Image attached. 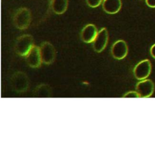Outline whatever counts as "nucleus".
Returning <instances> with one entry per match:
<instances>
[{
	"label": "nucleus",
	"mask_w": 155,
	"mask_h": 155,
	"mask_svg": "<svg viewBox=\"0 0 155 155\" xmlns=\"http://www.w3.org/2000/svg\"><path fill=\"white\" fill-rule=\"evenodd\" d=\"M33 45L32 36L28 34L23 35L17 38L15 44V50L18 54L25 56Z\"/></svg>",
	"instance_id": "obj_1"
},
{
	"label": "nucleus",
	"mask_w": 155,
	"mask_h": 155,
	"mask_svg": "<svg viewBox=\"0 0 155 155\" xmlns=\"http://www.w3.org/2000/svg\"><path fill=\"white\" fill-rule=\"evenodd\" d=\"M31 19L30 10L26 7H22L16 12L13 17V24L17 28L24 30L29 26Z\"/></svg>",
	"instance_id": "obj_2"
},
{
	"label": "nucleus",
	"mask_w": 155,
	"mask_h": 155,
	"mask_svg": "<svg viewBox=\"0 0 155 155\" xmlns=\"http://www.w3.org/2000/svg\"><path fill=\"white\" fill-rule=\"evenodd\" d=\"M10 84L12 89L17 93H23L29 87V79L27 74L22 71H17L12 76Z\"/></svg>",
	"instance_id": "obj_3"
},
{
	"label": "nucleus",
	"mask_w": 155,
	"mask_h": 155,
	"mask_svg": "<svg viewBox=\"0 0 155 155\" xmlns=\"http://www.w3.org/2000/svg\"><path fill=\"white\" fill-rule=\"evenodd\" d=\"M42 61L44 64H52L56 57V50L54 46L48 42H44L40 47Z\"/></svg>",
	"instance_id": "obj_4"
},
{
	"label": "nucleus",
	"mask_w": 155,
	"mask_h": 155,
	"mask_svg": "<svg viewBox=\"0 0 155 155\" xmlns=\"http://www.w3.org/2000/svg\"><path fill=\"white\" fill-rule=\"evenodd\" d=\"M151 71V64L148 59L139 62L133 70L134 77L138 80H143L148 77Z\"/></svg>",
	"instance_id": "obj_5"
},
{
	"label": "nucleus",
	"mask_w": 155,
	"mask_h": 155,
	"mask_svg": "<svg viewBox=\"0 0 155 155\" xmlns=\"http://www.w3.org/2000/svg\"><path fill=\"white\" fill-rule=\"evenodd\" d=\"M154 90V85L150 79H143L139 82L136 86V90L139 94L140 97H150Z\"/></svg>",
	"instance_id": "obj_6"
},
{
	"label": "nucleus",
	"mask_w": 155,
	"mask_h": 155,
	"mask_svg": "<svg viewBox=\"0 0 155 155\" xmlns=\"http://www.w3.org/2000/svg\"><path fill=\"white\" fill-rule=\"evenodd\" d=\"M27 64L32 68H38L41 66L42 61L40 47L33 45L28 53L25 56Z\"/></svg>",
	"instance_id": "obj_7"
},
{
	"label": "nucleus",
	"mask_w": 155,
	"mask_h": 155,
	"mask_svg": "<svg viewBox=\"0 0 155 155\" xmlns=\"http://www.w3.org/2000/svg\"><path fill=\"white\" fill-rule=\"evenodd\" d=\"M108 41V33L105 28L101 29L93 41V47L94 50L98 53L103 51L106 47Z\"/></svg>",
	"instance_id": "obj_8"
},
{
	"label": "nucleus",
	"mask_w": 155,
	"mask_h": 155,
	"mask_svg": "<svg viewBox=\"0 0 155 155\" xmlns=\"http://www.w3.org/2000/svg\"><path fill=\"white\" fill-rule=\"evenodd\" d=\"M128 46L124 40H118L112 45L111 52L114 59L120 60L124 59L128 53Z\"/></svg>",
	"instance_id": "obj_9"
},
{
	"label": "nucleus",
	"mask_w": 155,
	"mask_h": 155,
	"mask_svg": "<svg viewBox=\"0 0 155 155\" xmlns=\"http://www.w3.org/2000/svg\"><path fill=\"white\" fill-rule=\"evenodd\" d=\"M97 30L93 24H88L85 25L81 31V39L86 43H91L94 41L97 35Z\"/></svg>",
	"instance_id": "obj_10"
},
{
	"label": "nucleus",
	"mask_w": 155,
	"mask_h": 155,
	"mask_svg": "<svg viewBox=\"0 0 155 155\" xmlns=\"http://www.w3.org/2000/svg\"><path fill=\"white\" fill-rule=\"evenodd\" d=\"M122 7L120 0H104L102 8L108 14H115L117 13Z\"/></svg>",
	"instance_id": "obj_11"
},
{
	"label": "nucleus",
	"mask_w": 155,
	"mask_h": 155,
	"mask_svg": "<svg viewBox=\"0 0 155 155\" xmlns=\"http://www.w3.org/2000/svg\"><path fill=\"white\" fill-rule=\"evenodd\" d=\"M68 0H52L51 7L53 12L56 14L64 13L67 8Z\"/></svg>",
	"instance_id": "obj_12"
},
{
	"label": "nucleus",
	"mask_w": 155,
	"mask_h": 155,
	"mask_svg": "<svg viewBox=\"0 0 155 155\" xmlns=\"http://www.w3.org/2000/svg\"><path fill=\"white\" fill-rule=\"evenodd\" d=\"M51 88L47 84L38 85L33 91L34 96L37 97H49L51 96Z\"/></svg>",
	"instance_id": "obj_13"
},
{
	"label": "nucleus",
	"mask_w": 155,
	"mask_h": 155,
	"mask_svg": "<svg viewBox=\"0 0 155 155\" xmlns=\"http://www.w3.org/2000/svg\"><path fill=\"white\" fill-rule=\"evenodd\" d=\"M102 2V0H87V4L92 7L95 8L98 7Z\"/></svg>",
	"instance_id": "obj_14"
},
{
	"label": "nucleus",
	"mask_w": 155,
	"mask_h": 155,
	"mask_svg": "<svg viewBox=\"0 0 155 155\" xmlns=\"http://www.w3.org/2000/svg\"><path fill=\"white\" fill-rule=\"evenodd\" d=\"M123 97H133V98H137L140 97L139 94L137 93V91H128L127 93H125L124 96Z\"/></svg>",
	"instance_id": "obj_15"
},
{
	"label": "nucleus",
	"mask_w": 155,
	"mask_h": 155,
	"mask_svg": "<svg viewBox=\"0 0 155 155\" xmlns=\"http://www.w3.org/2000/svg\"><path fill=\"white\" fill-rule=\"evenodd\" d=\"M147 5L151 8H155V0H145Z\"/></svg>",
	"instance_id": "obj_16"
},
{
	"label": "nucleus",
	"mask_w": 155,
	"mask_h": 155,
	"mask_svg": "<svg viewBox=\"0 0 155 155\" xmlns=\"http://www.w3.org/2000/svg\"><path fill=\"white\" fill-rule=\"evenodd\" d=\"M150 54L151 56L155 59V44H153L150 48Z\"/></svg>",
	"instance_id": "obj_17"
}]
</instances>
